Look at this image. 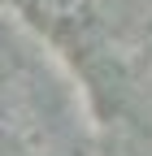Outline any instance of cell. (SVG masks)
<instances>
[{"label": "cell", "mask_w": 152, "mask_h": 156, "mask_svg": "<svg viewBox=\"0 0 152 156\" xmlns=\"http://www.w3.org/2000/svg\"><path fill=\"white\" fill-rule=\"evenodd\" d=\"M26 5L39 13V17H52V22H70V17H78L87 0H26Z\"/></svg>", "instance_id": "cell-1"}]
</instances>
